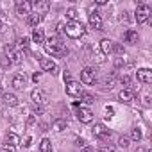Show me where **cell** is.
<instances>
[{"label": "cell", "instance_id": "obj_1", "mask_svg": "<svg viewBox=\"0 0 152 152\" xmlns=\"http://www.w3.org/2000/svg\"><path fill=\"white\" fill-rule=\"evenodd\" d=\"M45 50H47V54H50V56H56V57H61V56H64V54H68V50L64 48V45L54 36H50L47 41H45Z\"/></svg>", "mask_w": 152, "mask_h": 152}, {"label": "cell", "instance_id": "obj_2", "mask_svg": "<svg viewBox=\"0 0 152 152\" xmlns=\"http://www.w3.org/2000/svg\"><path fill=\"white\" fill-rule=\"evenodd\" d=\"M84 32H86V29H84V25L81 22H68L64 25V34L68 38H72V39H77V38L84 36Z\"/></svg>", "mask_w": 152, "mask_h": 152}, {"label": "cell", "instance_id": "obj_3", "mask_svg": "<svg viewBox=\"0 0 152 152\" xmlns=\"http://www.w3.org/2000/svg\"><path fill=\"white\" fill-rule=\"evenodd\" d=\"M148 16H150V7H148L147 4H140V6L136 7V11H134L136 22H138V23H145V22L148 20Z\"/></svg>", "mask_w": 152, "mask_h": 152}, {"label": "cell", "instance_id": "obj_4", "mask_svg": "<svg viewBox=\"0 0 152 152\" xmlns=\"http://www.w3.org/2000/svg\"><path fill=\"white\" fill-rule=\"evenodd\" d=\"M64 90H66V95L68 97H81L84 93L81 83H77V81H68L66 86H64Z\"/></svg>", "mask_w": 152, "mask_h": 152}, {"label": "cell", "instance_id": "obj_5", "mask_svg": "<svg viewBox=\"0 0 152 152\" xmlns=\"http://www.w3.org/2000/svg\"><path fill=\"white\" fill-rule=\"evenodd\" d=\"M77 118L81 124H91L93 122V111L86 106H81V107H77Z\"/></svg>", "mask_w": 152, "mask_h": 152}, {"label": "cell", "instance_id": "obj_6", "mask_svg": "<svg viewBox=\"0 0 152 152\" xmlns=\"http://www.w3.org/2000/svg\"><path fill=\"white\" fill-rule=\"evenodd\" d=\"M95 79H97L95 68H91V66L83 68V72H81V81H83L84 84H93V83H95Z\"/></svg>", "mask_w": 152, "mask_h": 152}, {"label": "cell", "instance_id": "obj_7", "mask_svg": "<svg viewBox=\"0 0 152 152\" xmlns=\"http://www.w3.org/2000/svg\"><path fill=\"white\" fill-rule=\"evenodd\" d=\"M31 4H32V9H36V13L41 15V16H45L48 13V9H50L48 0H36V2H31Z\"/></svg>", "mask_w": 152, "mask_h": 152}, {"label": "cell", "instance_id": "obj_8", "mask_svg": "<svg viewBox=\"0 0 152 152\" xmlns=\"http://www.w3.org/2000/svg\"><path fill=\"white\" fill-rule=\"evenodd\" d=\"M136 77H138L140 83L150 84V83H152V70H150V68H140V70L136 72Z\"/></svg>", "mask_w": 152, "mask_h": 152}, {"label": "cell", "instance_id": "obj_9", "mask_svg": "<svg viewBox=\"0 0 152 152\" xmlns=\"http://www.w3.org/2000/svg\"><path fill=\"white\" fill-rule=\"evenodd\" d=\"M93 136L95 138H100V140H106L107 136H111V132H109V129L104 124H95L93 125Z\"/></svg>", "mask_w": 152, "mask_h": 152}, {"label": "cell", "instance_id": "obj_10", "mask_svg": "<svg viewBox=\"0 0 152 152\" xmlns=\"http://www.w3.org/2000/svg\"><path fill=\"white\" fill-rule=\"evenodd\" d=\"M39 66H41V70H43V72L57 73V64H56L52 59H48V57H43V59H39Z\"/></svg>", "mask_w": 152, "mask_h": 152}, {"label": "cell", "instance_id": "obj_11", "mask_svg": "<svg viewBox=\"0 0 152 152\" xmlns=\"http://www.w3.org/2000/svg\"><path fill=\"white\" fill-rule=\"evenodd\" d=\"M31 9H32V4L31 2H16V15H20V16H29L31 15Z\"/></svg>", "mask_w": 152, "mask_h": 152}, {"label": "cell", "instance_id": "obj_12", "mask_svg": "<svg viewBox=\"0 0 152 152\" xmlns=\"http://www.w3.org/2000/svg\"><path fill=\"white\" fill-rule=\"evenodd\" d=\"M90 27L93 29V31H102V18H100V15L97 13V11H93L91 15H90Z\"/></svg>", "mask_w": 152, "mask_h": 152}, {"label": "cell", "instance_id": "obj_13", "mask_svg": "<svg viewBox=\"0 0 152 152\" xmlns=\"http://www.w3.org/2000/svg\"><path fill=\"white\" fill-rule=\"evenodd\" d=\"M118 99H120V102L129 104V102H132V100H134V91H132L131 88H124V90L118 93Z\"/></svg>", "mask_w": 152, "mask_h": 152}, {"label": "cell", "instance_id": "obj_14", "mask_svg": "<svg viewBox=\"0 0 152 152\" xmlns=\"http://www.w3.org/2000/svg\"><path fill=\"white\" fill-rule=\"evenodd\" d=\"M25 83H27V79H25V75H23V73H16V75H13L11 84H13L16 90H23V88H25Z\"/></svg>", "mask_w": 152, "mask_h": 152}, {"label": "cell", "instance_id": "obj_15", "mask_svg": "<svg viewBox=\"0 0 152 152\" xmlns=\"http://www.w3.org/2000/svg\"><path fill=\"white\" fill-rule=\"evenodd\" d=\"M31 100H32L36 106H41V104H45L47 97H45V93H43L41 90H32V93H31Z\"/></svg>", "mask_w": 152, "mask_h": 152}, {"label": "cell", "instance_id": "obj_16", "mask_svg": "<svg viewBox=\"0 0 152 152\" xmlns=\"http://www.w3.org/2000/svg\"><path fill=\"white\" fill-rule=\"evenodd\" d=\"M2 100H4V104L9 106V107H16V106H18V97H16L15 93H2Z\"/></svg>", "mask_w": 152, "mask_h": 152}, {"label": "cell", "instance_id": "obj_17", "mask_svg": "<svg viewBox=\"0 0 152 152\" xmlns=\"http://www.w3.org/2000/svg\"><path fill=\"white\" fill-rule=\"evenodd\" d=\"M124 39H125V43H129V45H136V43L140 41V36H138V32H136V31L129 29V31L124 34Z\"/></svg>", "mask_w": 152, "mask_h": 152}, {"label": "cell", "instance_id": "obj_18", "mask_svg": "<svg viewBox=\"0 0 152 152\" xmlns=\"http://www.w3.org/2000/svg\"><path fill=\"white\" fill-rule=\"evenodd\" d=\"M113 41L111 39H107V38H104L102 41H100V52L104 54V56H109V54H113Z\"/></svg>", "mask_w": 152, "mask_h": 152}, {"label": "cell", "instance_id": "obj_19", "mask_svg": "<svg viewBox=\"0 0 152 152\" xmlns=\"http://www.w3.org/2000/svg\"><path fill=\"white\" fill-rule=\"evenodd\" d=\"M7 61H9V63H15V64H16V63H20V61H22V54L7 47Z\"/></svg>", "mask_w": 152, "mask_h": 152}, {"label": "cell", "instance_id": "obj_20", "mask_svg": "<svg viewBox=\"0 0 152 152\" xmlns=\"http://www.w3.org/2000/svg\"><path fill=\"white\" fill-rule=\"evenodd\" d=\"M66 127H68V124H66V120H63V118H57V120L52 122V129H54L56 132H63Z\"/></svg>", "mask_w": 152, "mask_h": 152}, {"label": "cell", "instance_id": "obj_21", "mask_svg": "<svg viewBox=\"0 0 152 152\" xmlns=\"http://www.w3.org/2000/svg\"><path fill=\"white\" fill-rule=\"evenodd\" d=\"M6 143L16 147V145H22V138H20L18 134H15V132H9V134L6 136Z\"/></svg>", "mask_w": 152, "mask_h": 152}, {"label": "cell", "instance_id": "obj_22", "mask_svg": "<svg viewBox=\"0 0 152 152\" xmlns=\"http://www.w3.org/2000/svg\"><path fill=\"white\" fill-rule=\"evenodd\" d=\"M43 18H45V16H41V15H38V13H34V15H29L27 22H29V25H32V27H36V29H38V25L43 22Z\"/></svg>", "mask_w": 152, "mask_h": 152}, {"label": "cell", "instance_id": "obj_23", "mask_svg": "<svg viewBox=\"0 0 152 152\" xmlns=\"http://www.w3.org/2000/svg\"><path fill=\"white\" fill-rule=\"evenodd\" d=\"M32 41L34 43H45V32H43V29H34L32 31Z\"/></svg>", "mask_w": 152, "mask_h": 152}, {"label": "cell", "instance_id": "obj_24", "mask_svg": "<svg viewBox=\"0 0 152 152\" xmlns=\"http://www.w3.org/2000/svg\"><path fill=\"white\" fill-rule=\"evenodd\" d=\"M39 152H52V143L48 138H43L39 143Z\"/></svg>", "mask_w": 152, "mask_h": 152}, {"label": "cell", "instance_id": "obj_25", "mask_svg": "<svg viewBox=\"0 0 152 152\" xmlns=\"http://www.w3.org/2000/svg\"><path fill=\"white\" fill-rule=\"evenodd\" d=\"M141 138H143L141 129H140V127H134V129L131 131V140H132V141H140Z\"/></svg>", "mask_w": 152, "mask_h": 152}, {"label": "cell", "instance_id": "obj_26", "mask_svg": "<svg viewBox=\"0 0 152 152\" xmlns=\"http://www.w3.org/2000/svg\"><path fill=\"white\" fill-rule=\"evenodd\" d=\"M66 18L70 22H77V9H73V7L66 9Z\"/></svg>", "mask_w": 152, "mask_h": 152}, {"label": "cell", "instance_id": "obj_27", "mask_svg": "<svg viewBox=\"0 0 152 152\" xmlns=\"http://www.w3.org/2000/svg\"><path fill=\"white\" fill-rule=\"evenodd\" d=\"M118 147L127 148V147H129V138H127V136H120V138H118Z\"/></svg>", "mask_w": 152, "mask_h": 152}, {"label": "cell", "instance_id": "obj_28", "mask_svg": "<svg viewBox=\"0 0 152 152\" xmlns=\"http://www.w3.org/2000/svg\"><path fill=\"white\" fill-rule=\"evenodd\" d=\"M120 84L124 88H129L131 86V77H129V75H122V77H120Z\"/></svg>", "mask_w": 152, "mask_h": 152}, {"label": "cell", "instance_id": "obj_29", "mask_svg": "<svg viewBox=\"0 0 152 152\" xmlns=\"http://www.w3.org/2000/svg\"><path fill=\"white\" fill-rule=\"evenodd\" d=\"M81 97H83V102H84V104H93V102H95L93 95H90V93H83Z\"/></svg>", "mask_w": 152, "mask_h": 152}, {"label": "cell", "instance_id": "obj_30", "mask_svg": "<svg viewBox=\"0 0 152 152\" xmlns=\"http://www.w3.org/2000/svg\"><path fill=\"white\" fill-rule=\"evenodd\" d=\"M113 84H115V75H113V77H106L104 79V88H113Z\"/></svg>", "mask_w": 152, "mask_h": 152}, {"label": "cell", "instance_id": "obj_31", "mask_svg": "<svg viewBox=\"0 0 152 152\" xmlns=\"http://www.w3.org/2000/svg\"><path fill=\"white\" fill-rule=\"evenodd\" d=\"M106 118H113L115 116V107H111V106H106Z\"/></svg>", "mask_w": 152, "mask_h": 152}, {"label": "cell", "instance_id": "obj_32", "mask_svg": "<svg viewBox=\"0 0 152 152\" xmlns=\"http://www.w3.org/2000/svg\"><path fill=\"white\" fill-rule=\"evenodd\" d=\"M124 64H125V59L124 57H116L115 59V68H122Z\"/></svg>", "mask_w": 152, "mask_h": 152}, {"label": "cell", "instance_id": "obj_33", "mask_svg": "<svg viewBox=\"0 0 152 152\" xmlns=\"http://www.w3.org/2000/svg\"><path fill=\"white\" fill-rule=\"evenodd\" d=\"M2 152H16V147H13V145H7V143H4V147H2Z\"/></svg>", "mask_w": 152, "mask_h": 152}, {"label": "cell", "instance_id": "obj_34", "mask_svg": "<svg viewBox=\"0 0 152 152\" xmlns=\"http://www.w3.org/2000/svg\"><path fill=\"white\" fill-rule=\"evenodd\" d=\"M18 45H20V47H23V48H25V47H29V38H25V36H23V38H20V39H18Z\"/></svg>", "mask_w": 152, "mask_h": 152}, {"label": "cell", "instance_id": "obj_35", "mask_svg": "<svg viewBox=\"0 0 152 152\" xmlns=\"http://www.w3.org/2000/svg\"><path fill=\"white\" fill-rule=\"evenodd\" d=\"M75 145L81 147V148H84V147H86V140H84V138H77V140H75Z\"/></svg>", "mask_w": 152, "mask_h": 152}, {"label": "cell", "instance_id": "obj_36", "mask_svg": "<svg viewBox=\"0 0 152 152\" xmlns=\"http://www.w3.org/2000/svg\"><path fill=\"white\" fill-rule=\"evenodd\" d=\"M113 52H116V54H120V56H122L125 50H124V47H122V45H113Z\"/></svg>", "mask_w": 152, "mask_h": 152}, {"label": "cell", "instance_id": "obj_37", "mask_svg": "<svg viewBox=\"0 0 152 152\" xmlns=\"http://www.w3.org/2000/svg\"><path fill=\"white\" fill-rule=\"evenodd\" d=\"M31 141H32V138L31 136H25V140H22V145L23 147H31Z\"/></svg>", "mask_w": 152, "mask_h": 152}, {"label": "cell", "instance_id": "obj_38", "mask_svg": "<svg viewBox=\"0 0 152 152\" xmlns=\"http://www.w3.org/2000/svg\"><path fill=\"white\" fill-rule=\"evenodd\" d=\"M41 115H43V109H41V107H36L32 116H34V118H38V116H41Z\"/></svg>", "mask_w": 152, "mask_h": 152}, {"label": "cell", "instance_id": "obj_39", "mask_svg": "<svg viewBox=\"0 0 152 152\" xmlns=\"http://www.w3.org/2000/svg\"><path fill=\"white\" fill-rule=\"evenodd\" d=\"M34 122H36V118H34V116L31 115V116L27 118V127H31V125H34Z\"/></svg>", "mask_w": 152, "mask_h": 152}, {"label": "cell", "instance_id": "obj_40", "mask_svg": "<svg viewBox=\"0 0 152 152\" xmlns=\"http://www.w3.org/2000/svg\"><path fill=\"white\" fill-rule=\"evenodd\" d=\"M57 32H64V23H63V22L57 23Z\"/></svg>", "mask_w": 152, "mask_h": 152}, {"label": "cell", "instance_id": "obj_41", "mask_svg": "<svg viewBox=\"0 0 152 152\" xmlns=\"http://www.w3.org/2000/svg\"><path fill=\"white\" fill-rule=\"evenodd\" d=\"M39 77H41V73H34V75H32V81H34V83H38V81H39Z\"/></svg>", "mask_w": 152, "mask_h": 152}, {"label": "cell", "instance_id": "obj_42", "mask_svg": "<svg viewBox=\"0 0 152 152\" xmlns=\"http://www.w3.org/2000/svg\"><path fill=\"white\" fill-rule=\"evenodd\" d=\"M95 4H97V6H106V4H107V0H97Z\"/></svg>", "mask_w": 152, "mask_h": 152}, {"label": "cell", "instance_id": "obj_43", "mask_svg": "<svg viewBox=\"0 0 152 152\" xmlns=\"http://www.w3.org/2000/svg\"><path fill=\"white\" fill-rule=\"evenodd\" d=\"M83 152H95V150H93V148H91V147H88V145H86V147H84V148H83Z\"/></svg>", "mask_w": 152, "mask_h": 152}, {"label": "cell", "instance_id": "obj_44", "mask_svg": "<svg viewBox=\"0 0 152 152\" xmlns=\"http://www.w3.org/2000/svg\"><path fill=\"white\" fill-rule=\"evenodd\" d=\"M2 77H4V73H2V72H0V81H2Z\"/></svg>", "mask_w": 152, "mask_h": 152}, {"label": "cell", "instance_id": "obj_45", "mask_svg": "<svg viewBox=\"0 0 152 152\" xmlns=\"http://www.w3.org/2000/svg\"><path fill=\"white\" fill-rule=\"evenodd\" d=\"M0 93H2V86H0Z\"/></svg>", "mask_w": 152, "mask_h": 152}, {"label": "cell", "instance_id": "obj_46", "mask_svg": "<svg viewBox=\"0 0 152 152\" xmlns=\"http://www.w3.org/2000/svg\"><path fill=\"white\" fill-rule=\"evenodd\" d=\"M99 152H104V150H99Z\"/></svg>", "mask_w": 152, "mask_h": 152}]
</instances>
